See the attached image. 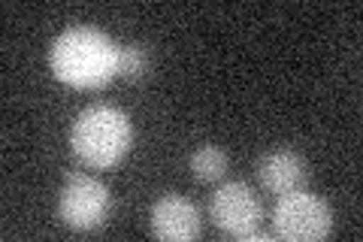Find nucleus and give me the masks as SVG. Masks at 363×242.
Wrapping results in <instances>:
<instances>
[{"label":"nucleus","mask_w":363,"mask_h":242,"mask_svg":"<svg viewBox=\"0 0 363 242\" xmlns=\"http://www.w3.org/2000/svg\"><path fill=\"white\" fill-rule=\"evenodd\" d=\"M52 70L73 88H104L118 76V43L104 31L70 28L52 43Z\"/></svg>","instance_id":"obj_1"},{"label":"nucleus","mask_w":363,"mask_h":242,"mask_svg":"<svg viewBox=\"0 0 363 242\" xmlns=\"http://www.w3.org/2000/svg\"><path fill=\"white\" fill-rule=\"evenodd\" d=\"M133 143V128L128 115L118 112L116 106H91L79 112L70 131L73 155L82 160L85 167L106 170L116 167L118 160L128 155Z\"/></svg>","instance_id":"obj_2"},{"label":"nucleus","mask_w":363,"mask_h":242,"mask_svg":"<svg viewBox=\"0 0 363 242\" xmlns=\"http://www.w3.org/2000/svg\"><path fill=\"white\" fill-rule=\"evenodd\" d=\"M333 230V212L315 194L291 191L281 194L272 209V233L288 242H315Z\"/></svg>","instance_id":"obj_3"},{"label":"nucleus","mask_w":363,"mask_h":242,"mask_svg":"<svg viewBox=\"0 0 363 242\" xmlns=\"http://www.w3.org/2000/svg\"><path fill=\"white\" fill-rule=\"evenodd\" d=\"M109 209H112V197L104 182L82 176V172H70L67 176V185L58 197V218L67 227L94 230L106 221Z\"/></svg>","instance_id":"obj_4"},{"label":"nucleus","mask_w":363,"mask_h":242,"mask_svg":"<svg viewBox=\"0 0 363 242\" xmlns=\"http://www.w3.org/2000/svg\"><path fill=\"white\" fill-rule=\"evenodd\" d=\"M209 218L221 233L233 239H245L252 230L260 227V203L255 191L242 182H227L209 200Z\"/></svg>","instance_id":"obj_5"},{"label":"nucleus","mask_w":363,"mask_h":242,"mask_svg":"<svg viewBox=\"0 0 363 242\" xmlns=\"http://www.w3.org/2000/svg\"><path fill=\"white\" fill-rule=\"evenodd\" d=\"M152 233L167 242H191L200 236V212L197 206L179 197V194H167L152 206Z\"/></svg>","instance_id":"obj_6"},{"label":"nucleus","mask_w":363,"mask_h":242,"mask_svg":"<svg viewBox=\"0 0 363 242\" xmlns=\"http://www.w3.org/2000/svg\"><path fill=\"white\" fill-rule=\"evenodd\" d=\"M257 179L269 194H291L300 191L309 179V170H306V160L297 152H288V148H279V152H269L260 158L257 164Z\"/></svg>","instance_id":"obj_7"},{"label":"nucleus","mask_w":363,"mask_h":242,"mask_svg":"<svg viewBox=\"0 0 363 242\" xmlns=\"http://www.w3.org/2000/svg\"><path fill=\"white\" fill-rule=\"evenodd\" d=\"M224 170H227V155L221 152V148L203 145V148H197V152L191 155V172H194L197 182H215V179H221Z\"/></svg>","instance_id":"obj_8"},{"label":"nucleus","mask_w":363,"mask_h":242,"mask_svg":"<svg viewBox=\"0 0 363 242\" xmlns=\"http://www.w3.org/2000/svg\"><path fill=\"white\" fill-rule=\"evenodd\" d=\"M149 67V52L140 43H128L118 45V76L124 79H140Z\"/></svg>","instance_id":"obj_9"}]
</instances>
